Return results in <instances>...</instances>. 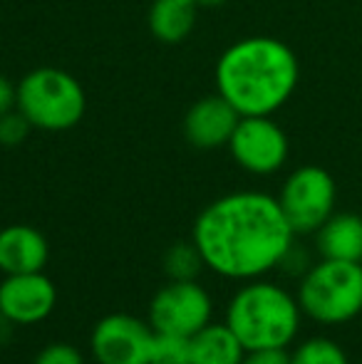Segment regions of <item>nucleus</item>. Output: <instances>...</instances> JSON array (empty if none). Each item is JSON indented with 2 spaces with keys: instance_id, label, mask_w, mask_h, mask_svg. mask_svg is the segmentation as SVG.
Returning <instances> with one entry per match:
<instances>
[{
  "instance_id": "21",
  "label": "nucleus",
  "mask_w": 362,
  "mask_h": 364,
  "mask_svg": "<svg viewBox=\"0 0 362 364\" xmlns=\"http://www.w3.org/2000/svg\"><path fill=\"white\" fill-rule=\"evenodd\" d=\"M241 364H290L288 350H251Z\"/></svg>"
},
{
  "instance_id": "11",
  "label": "nucleus",
  "mask_w": 362,
  "mask_h": 364,
  "mask_svg": "<svg viewBox=\"0 0 362 364\" xmlns=\"http://www.w3.org/2000/svg\"><path fill=\"white\" fill-rule=\"evenodd\" d=\"M241 114L223 100L221 95H211L198 100L183 119V136L196 149H218L228 146L236 132Z\"/></svg>"
},
{
  "instance_id": "23",
  "label": "nucleus",
  "mask_w": 362,
  "mask_h": 364,
  "mask_svg": "<svg viewBox=\"0 0 362 364\" xmlns=\"http://www.w3.org/2000/svg\"><path fill=\"white\" fill-rule=\"evenodd\" d=\"M13 332H15V325L5 315H0V347L13 340Z\"/></svg>"
},
{
  "instance_id": "20",
  "label": "nucleus",
  "mask_w": 362,
  "mask_h": 364,
  "mask_svg": "<svg viewBox=\"0 0 362 364\" xmlns=\"http://www.w3.org/2000/svg\"><path fill=\"white\" fill-rule=\"evenodd\" d=\"M33 364H85V357L70 342H50L35 355Z\"/></svg>"
},
{
  "instance_id": "5",
  "label": "nucleus",
  "mask_w": 362,
  "mask_h": 364,
  "mask_svg": "<svg viewBox=\"0 0 362 364\" xmlns=\"http://www.w3.org/2000/svg\"><path fill=\"white\" fill-rule=\"evenodd\" d=\"M18 109L45 132H68L78 127L87 109V97L78 80L58 68H38L18 85Z\"/></svg>"
},
{
  "instance_id": "17",
  "label": "nucleus",
  "mask_w": 362,
  "mask_h": 364,
  "mask_svg": "<svg viewBox=\"0 0 362 364\" xmlns=\"http://www.w3.org/2000/svg\"><path fill=\"white\" fill-rule=\"evenodd\" d=\"M203 268H206V263H203L193 240L174 243L164 253V273L169 280H198Z\"/></svg>"
},
{
  "instance_id": "22",
  "label": "nucleus",
  "mask_w": 362,
  "mask_h": 364,
  "mask_svg": "<svg viewBox=\"0 0 362 364\" xmlns=\"http://www.w3.org/2000/svg\"><path fill=\"white\" fill-rule=\"evenodd\" d=\"M18 102V90L13 87V82L8 80L5 75H0V114L10 112Z\"/></svg>"
},
{
  "instance_id": "1",
  "label": "nucleus",
  "mask_w": 362,
  "mask_h": 364,
  "mask_svg": "<svg viewBox=\"0 0 362 364\" xmlns=\"http://www.w3.org/2000/svg\"><path fill=\"white\" fill-rule=\"evenodd\" d=\"M295 238L278 196L263 191H233L216 198L198 213L191 230L206 268L238 283L278 270Z\"/></svg>"
},
{
  "instance_id": "10",
  "label": "nucleus",
  "mask_w": 362,
  "mask_h": 364,
  "mask_svg": "<svg viewBox=\"0 0 362 364\" xmlns=\"http://www.w3.org/2000/svg\"><path fill=\"white\" fill-rule=\"evenodd\" d=\"M58 307V288L43 273L3 275L0 280V315L15 327H30L48 320Z\"/></svg>"
},
{
  "instance_id": "25",
  "label": "nucleus",
  "mask_w": 362,
  "mask_h": 364,
  "mask_svg": "<svg viewBox=\"0 0 362 364\" xmlns=\"http://www.w3.org/2000/svg\"><path fill=\"white\" fill-rule=\"evenodd\" d=\"M360 364H362V362H360Z\"/></svg>"
},
{
  "instance_id": "4",
  "label": "nucleus",
  "mask_w": 362,
  "mask_h": 364,
  "mask_svg": "<svg viewBox=\"0 0 362 364\" xmlns=\"http://www.w3.org/2000/svg\"><path fill=\"white\" fill-rule=\"evenodd\" d=\"M295 297L308 320L325 327L348 325L362 315V263L330 258L310 263Z\"/></svg>"
},
{
  "instance_id": "15",
  "label": "nucleus",
  "mask_w": 362,
  "mask_h": 364,
  "mask_svg": "<svg viewBox=\"0 0 362 364\" xmlns=\"http://www.w3.org/2000/svg\"><path fill=\"white\" fill-rule=\"evenodd\" d=\"M198 5L193 0H154L149 10V30L156 40L176 45L193 30Z\"/></svg>"
},
{
  "instance_id": "16",
  "label": "nucleus",
  "mask_w": 362,
  "mask_h": 364,
  "mask_svg": "<svg viewBox=\"0 0 362 364\" xmlns=\"http://www.w3.org/2000/svg\"><path fill=\"white\" fill-rule=\"evenodd\" d=\"M290 364H350L343 345L330 337H308L290 350Z\"/></svg>"
},
{
  "instance_id": "7",
  "label": "nucleus",
  "mask_w": 362,
  "mask_h": 364,
  "mask_svg": "<svg viewBox=\"0 0 362 364\" xmlns=\"http://www.w3.org/2000/svg\"><path fill=\"white\" fill-rule=\"evenodd\" d=\"M213 317V300L198 280H169L149 302V325L154 332L193 337Z\"/></svg>"
},
{
  "instance_id": "18",
  "label": "nucleus",
  "mask_w": 362,
  "mask_h": 364,
  "mask_svg": "<svg viewBox=\"0 0 362 364\" xmlns=\"http://www.w3.org/2000/svg\"><path fill=\"white\" fill-rule=\"evenodd\" d=\"M151 364H188V337L154 332Z\"/></svg>"
},
{
  "instance_id": "8",
  "label": "nucleus",
  "mask_w": 362,
  "mask_h": 364,
  "mask_svg": "<svg viewBox=\"0 0 362 364\" xmlns=\"http://www.w3.org/2000/svg\"><path fill=\"white\" fill-rule=\"evenodd\" d=\"M154 327L127 312L102 317L90 335V352L97 364H151Z\"/></svg>"
},
{
  "instance_id": "19",
  "label": "nucleus",
  "mask_w": 362,
  "mask_h": 364,
  "mask_svg": "<svg viewBox=\"0 0 362 364\" xmlns=\"http://www.w3.org/2000/svg\"><path fill=\"white\" fill-rule=\"evenodd\" d=\"M30 129H33V124L28 122V117L23 114V112H5V114H0V144L3 146H18L23 144L25 139H28Z\"/></svg>"
},
{
  "instance_id": "12",
  "label": "nucleus",
  "mask_w": 362,
  "mask_h": 364,
  "mask_svg": "<svg viewBox=\"0 0 362 364\" xmlns=\"http://www.w3.org/2000/svg\"><path fill=\"white\" fill-rule=\"evenodd\" d=\"M48 238L35 225L13 223L0 230V273H38L48 265Z\"/></svg>"
},
{
  "instance_id": "24",
  "label": "nucleus",
  "mask_w": 362,
  "mask_h": 364,
  "mask_svg": "<svg viewBox=\"0 0 362 364\" xmlns=\"http://www.w3.org/2000/svg\"><path fill=\"white\" fill-rule=\"evenodd\" d=\"M193 3H196L198 8H218V5H223L226 0H193Z\"/></svg>"
},
{
  "instance_id": "3",
  "label": "nucleus",
  "mask_w": 362,
  "mask_h": 364,
  "mask_svg": "<svg viewBox=\"0 0 362 364\" xmlns=\"http://www.w3.org/2000/svg\"><path fill=\"white\" fill-rule=\"evenodd\" d=\"M298 297L266 278L246 280L226 305V325L251 350H290L300 335Z\"/></svg>"
},
{
  "instance_id": "14",
  "label": "nucleus",
  "mask_w": 362,
  "mask_h": 364,
  "mask_svg": "<svg viewBox=\"0 0 362 364\" xmlns=\"http://www.w3.org/2000/svg\"><path fill=\"white\" fill-rule=\"evenodd\" d=\"M246 347L226 322H208L188 337V364H241Z\"/></svg>"
},
{
  "instance_id": "9",
  "label": "nucleus",
  "mask_w": 362,
  "mask_h": 364,
  "mask_svg": "<svg viewBox=\"0 0 362 364\" xmlns=\"http://www.w3.org/2000/svg\"><path fill=\"white\" fill-rule=\"evenodd\" d=\"M228 151L248 173L271 176L288 161V136L271 117H241Z\"/></svg>"
},
{
  "instance_id": "6",
  "label": "nucleus",
  "mask_w": 362,
  "mask_h": 364,
  "mask_svg": "<svg viewBox=\"0 0 362 364\" xmlns=\"http://www.w3.org/2000/svg\"><path fill=\"white\" fill-rule=\"evenodd\" d=\"M338 188L323 166H300L283 181L278 203L295 235H313L335 213Z\"/></svg>"
},
{
  "instance_id": "2",
  "label": "nucleus",
  "mask_w": 362,
  "mask_h": 364,
  "mask_svg": "<svg viewBox=\"0 0 362 364\" xmlns=\"http://www.w3.org/2000/svg\"><path fill=\"white\" fill-rule=\"evenodd\" d=\"M298 58L275 38L233 43L216 63L218 95L241 117H271L298 87Z\"/></svg>"
},
{
  "instance_id": "13",
  "label": "nucleus",
  "mask_w": 362,
  "mask_h": 364,
  "mask_svg": "<svg viewBox=\"0 0 362 364\" xmlns=\"http://www.w3.org/2000/svg\"><path fill=\"white\" fill-rule=\"evenodd\" d=\"M313 235L320 258L362 263V216L358 213H333Z\"/></svg>"
}]
</instances>
